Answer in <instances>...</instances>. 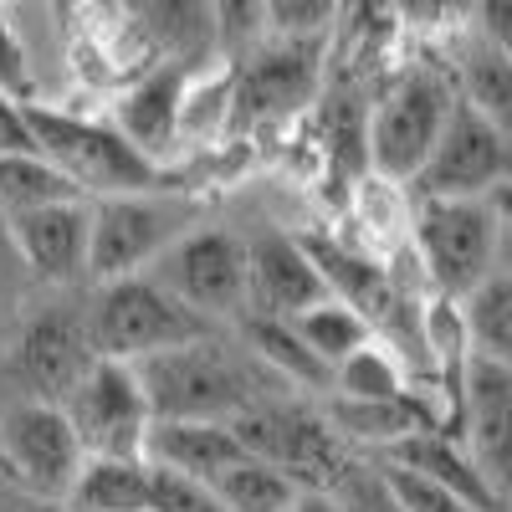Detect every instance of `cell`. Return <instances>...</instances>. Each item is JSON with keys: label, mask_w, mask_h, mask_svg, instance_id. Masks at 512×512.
Returning <instances> with one entry per match:
<instances>
[{"label": "cell", "mask_w": 512, "mask_h": 512, "mask_svg": "<svg viewBox=\"0 0 512 512\" xmlns=\"http://www.w3.org/2000/svg\"><path fill=\"white\" fill-rule=\"evenodd\" d=\"M149 395L154 420H200V425H236L256 405L292 395L287 384L256 359L241 333H210L185 349L134 364ZM308 400V395H303Z\"/></svg>", "instance_id": "6da1fadb"}, {"label": "cell", "mask_w": 512, "mask_h": 512, "mask_svg": "<svg viewBox=\"0 0 512 512\" xmlns=\"http://www.w3.org/2000/svg\"><path fill=\"white\" fill-rule=\"evenodd\" d=\"M36 154L82 200H113V195H149V190H205L195 169L159 164L134 149L108 113H77L67 103H26Z\"/></svg>", "instance_id": "7a4b0ae2"}, {"label": "cell", "mask_w": 512, "mask_h": 512, "mask_svg": "<svg viewBox=\"0 0 512 512\" xmlns=\"http://www.w3.org/2000/svg\"><path fill=\"white\" fill-rule=\"evenodd\" d=\"M456 77L431 62H405L374 103L364 108V164L369 175L390 185H415L425 159L436 154L451 108H456Z\"/></svg>", "instance_id": "3957f363"}, {"label": "cell", "mask_w": 512, "mask_h": 512, "mask_svg": "<svg viewBox=\"0 0 512 512\" xmlns=\"http://www.w3.org/2000/svg\"><path fill=\"white\" fill-rule=\"evenodd\" d=\"M98 364L88 333V292H31L11 323L16 400L62 405Z\"/></svg>", "instance_id": "277c9868"}, {"label": "cell", "mask_w": 512, "mask_h": 512, "mask_svg": "<svg viewBox=\"0 0 512 512\" xmlns=\"http://www.w3.org/2000/svg\"><path fill=\"white\" fill-rule=\"evenodd\" d=\"M216 216L210 190H149L93 200V287L149 277L154 262Z\"/></svg>", "instance_id": "5b68a950"}, {"label": "cell", "mask_w": 512, "mask_h": 512, "mask_svg": "<svg viewBox=\"0 0 512 512\" xmlns=\"http://www.w3.org/2000/svg\"><path fill=\"white\" fill-rule=\"evenodd\" d=\"M88 333L93 354L113 364H144L169 349H185L195 338L231 333L195 318L185 303H175L154 277H123V282H98L88 287Z\"/></svg>", "instance_id": "8992f818"}, {"label": "cell", "mask_w": 512, "mask_h": 512, "mask_svg": "<svg viewBox=\"0 0 512 512\" xmlns=\"http://www.w3.org/2000/svg\"><path fill=\"white\" fill-rule=\"evenodd\" d=\"M497 216L487 200H415L410 216V262L420 267L431 297L466 303L497 272Z\"/></svg>", "instance_id": "52a82bcc"}, {"label": "cell", "mask_w": 512, "mask_h": 512, "mask_svg": "<svg viewBox=\"0 0 512 512\" xmlns=\"http://www.w3.org/2000/svg\"><path fill=\"white\" fill-rule=\"evenodd\" d=\"M175 303H185L195 318L216 328H241L246 323V236L241 221L210 216L195 226L185 241H175L149 272Z\"/></svg>", "instance_id": "ba28073f"}, {"label": "cell", "mask_w": 512, "mask_h": 512, "mask_svg": "<svg viewBox=\"0 0 512 512\" xmlns=\"http://www.w3.org/2000/svg\"><path fill=\"white\" fill-rule=\"evenodd\" d=\"M231 431H236L246 456L287 472L297 487H323L328 492L359 461L344 441L333 436V425L323 415V400H303V395H282V400L256 405L251 415H241L231 425Z\"/></svg>", "instance_id": "9c48e42d"}, {"label": "cell", "mask_w": 512, "mask_h": 512, "mask_svg": "<svg viewBox=\"0 0 512 512\" xmlns=\"http://www.w3.org/2000/svg\"><path fill=\"white\" fill-rule=\"evenodd\" d=\"M62 415L72 425L82 456H144L149 425H154L139 369L113 364V359H98L82 374V384L62 400Z\"/></svg>", "instance_id": "30bf717a"}, {"label": "cell", "mask_w": 512, "mask_h": 512, "mask_svg": "<svg viewBox=\"0 0 512 512\" xmlns=\"http://www.w3.org/2000/svg\"><path fill=\"white\" fill-rule=\"evenodd\" d=\"M502 180H512V139L466 98H456L446 134L436 154L425 159L410 195L415 200H487Z\"/></svg>", "instance_id": "8fae6325"}, {"label": "cell", "mask_w": 512, "mask_h": 512, "mask_svg": "<svg viewBox=\"0 0 512 512\" xmlns=\"http://www.w3.org/2000/svg\"><path fill=\"white\" fill-rule=\"evenodd\" d=\"M246 236V318H277L292 323L328 303V282L318 277L313 256L292 226L282 221H241Z\"/></svg>", "instance_id": "7c38bea8"}, {"label": "cell", "mask_w": 512, "mask_h": 512, "mask_svg": "<svg viewBox=\"0 0 512 512\" xmlns=\"http://www.w3.org/2000/svg\"><path fill=\"white\" fill-rule=\"evenodd\" d=\"M82 446L72 436V425L62 415V405H11L0 415V477L41 492V497H57L67 502L82 472Z\"/></svg>", "instance_id": "4fadbf2b"}, {"label": "cell", "mask_w": 512, "mask_h": 512, "mask_svg": "<svg viewBox=\"0 0 512 512\" xmlns=\"http://www.w3.org/2000/svg\"><path fill=\"white\" fill-rule=\"evenodd\" d=\"M323 52H328V41H277V36H262L231 67L236 118L282 123L297 108H308L318 98V82H323V62H328Z\"/></svg>", "instance_id": "5bb4252c"}, {"label": "cell", "mask_w": 512, "mask_h": 512, "mask_svg": "<svg viewBox=\"0 0 512 512\" xmlns=\"http://www.w3.org/2000/svg\"><path fill=\"white\" fill-rule=\"evenodd\" d=\"M21 267L36 292L93 287V200H57L11 221Z\"/></svg>", "instance_id": "9a60e30c"}, {"label": "cell", "mask_w": 512, "mask_h": 512, "mask_svg": "<svg viewBox=\"0 0 512 512\" xmlns=\"http://www.w3.org/2000/svg\"><path fill=\"white\" fill-rule=\"evenodd\" d=\"M205 67H180V62H154L144 77H134L128 88L113 98L108 118L113 128L144 149L149 159L159 164H180L175 149H180V134H185V98L195 88V77Z\"/></svg>", "instance_id": "2e32d148"}, {"label": "cell", "mask_w": 512, "mask_h": 512, "mask_svg": "<svg viewBox=\"0 0 512 512\" xmlns=\"http://www.w3.org/2000/svg\"><path fill=\"white\" fill-rule=\"evenodd\" d=\"M246 456L231 425H200V420H154L149 441H144V461L159 472H180L195 482H210L216 472Z\"/></svg>", "instance_id": "e0dca14e"}, {"label": "cell", "mask_w": 512, "mask_h": 512, "mask_svg": "<svg viewBox=\"0 0 512 512\" xmlns=\"http://www.w3.org/2000/svg\"><path fill=\"white\" fill-rule=\"evenodd\" d=\"M154 466L144 456H88L67 497L72 512H149Z\"/></svg>", "instance_id": "ac0fdd59"}, {"label": "cell", "mask_w": 512, "mask_h": 512, "mask_svg": "<svg viewBox=\"0 0 512 512\" xmlns=\"http://www.w3.org/2000/svg\"><path fill=\"white\" fill-rule=\"evenodd\" d=\"M241 344L262 359L292 395H308V400H328V369L297 344V333L287 328V323H277V318H246L241 328Z\"/></svg>", "instance_id": "d6986e66"}, {"label": "cell", "mask_w": 512, "mask_h": 512, "mask_svg": "<svg viewBox=\"0 0 512 512\" xmlns=\"http://www.w3.org/2000/svg\"><path fill=\"white\" fill-rule=\"evenodd\" d=\"M400 395H415V379H410V359L390 338H369L328 379V400H400Z\"/></svg>", "instance_id": "ffe728a7"}, {"label": "cell", "mask_w": 512, "mask_h": 512, "mask_svg": "<svg viewBox=\"0 0 512 512\" xmlns=\"http://www.w3.org/2000/svg\"><path fill=\"white\" fill-rule=\"evenodd\" d=\"M456 308H461V328H466V344H472V359L512 374V272L497 267Z\"/></svg>", "instance_id": "44dd1931"}, {"label": "cell", "mask_w": 512, "mask_h": 512, "mask_svg": "<svg viewBox=\"0 0 512 512\" xmlns=\"http://www.w3.org/2000/svg\"><path fill=\"white\" fill-rule=\"evenodd\" d=\"M287 328L297 333V344H303V349L328 369V379H333V369L344 364L349 354H359L369 338H379L349 303H338V297H328V303H318V308H308V313H297Z\"/></svg>", "instance_id": "7402d4cb"}, {"label": "cell", "mask_w": 512, "mask_h": 512, "mask_svg": "<svg viewBox=\"0 0 512 512\" xmlns=\"http://www.w3.org/2000/svg\"><path fill=\"white\" fill-rule=\"evenodd\" d=\"M210 492H216V502L226 512H292L297 502V487L287 472H277V466L256 461V456H236L226 472L210 477Z\"/></svg>", "instance_id": "603a6c76"}, {"label": "cell", "mask_w": 512, "mask_h": 512, "mask_svg": "<svg viewBox=\"0 0 512 512\" xmlns=\"http://www.w3.org/2000/svg\"><path fill=\"white\" fill-rule=\"evenodd\" d=\"M57 200H82V195L41 154H11V159H0V216H6V221L31 216V210L57 205Z\"/></svg>", "instance_id": "cb8c5ba5"}, {"label": "cell", "mask_w": 512, "mask_h": 512, "mask_svg": "<svg viewBox=\"0 0 512 512\" xmlns=\"http://www.w3.org/2000/svg\"><path fill=\"white\" fill-rule=\"evenodd\" d=\"M262 26L277 41H328L338 26V6H328V0H313V6L277 0V6H262Z\"/></svg>", "instance_id": "d4e9b609"}, {"label": "cell", "mask_w": 512, "mask_h": 512, "mask_svg": "<svg viewBox=\"0 0 512 512\" xmlns=\"http://www.w3.org/2000/svg\"><path fill=\"white\" fill-rule=\"evenodd\" d=\"M374 466H379L384 487L395 492V502H400L405 512H477L472 502H461L456 492H446V487H436V482L405 472V466H395V461H374Z\"/></svg>", "instance_id": "484cf974"}, {"label": "cell", "mask_w": 512, "mask_h": 512, "mask_svg": "<svg viewBox=\"0 0 512 512\" xmlns=\"http://www.w3.org/2000/svg\"><path fill=\"white\" fill-rule=\"evenodd\" d=\"M338 502H344V512H405L400 502H395V492L384 487V477H379V466L374 461H354L344 477H338L333 487H328Z\"/></svg>", "instance_id": "4316f807"}, {"label": "cell", "mask_w": 512, "mask_h": 512, "mask_svg": "<svg viewBox=\"0 0 512 512\" xmlns=\"http://www.w3.org/2000/svg\"><path fill=\"white\" fill-rule=\"evenodd\" d=\"M0 88L16 93L21 103H36L41 88H36V62L26 52V36L21 26L11 21V11H0Z\"/></svg>", "instance_id": "83f0119b"}, {"label": "cell", "mask_w": 512, "mask_h": 512, "mask_svg": "<svg viewBox=\"0 0 512 512\" xmlns=\"http://www.w3.org/2000/svg\"><path fill=\"white\" fill-rule=\"evenodd\" d=\"M149 512H226V507L216 502L210 482H195V477H180V472H159L154 466Z\"/></svg>", "instance_id": "f1b7e54d"}, {"label": "cell", "mask_w": 512, "mask_h": 512, "mask_svg": "<svg viewBox=\"0 0 512 512\" xmlns=\"http://www.w3.org/2000/svg\"><path fill=\"white\" fill-rule=\"evenodd\" d=\"M11 154H36V139H31L26 103L0 88V159H11Z\"/></svg>", "instance_id": "f546056e"}, {"label": "cell", "mask_w": 512, "mask_h": 512, "mask_svg": "<svg viewBox=\"0 0 512 512\" xmlns=\"http://www.w3.org/2000/svg\"><path fill=\"white\" fill-rule=\"evenodd\" d=\"M36 287L21 267V251H16V236H11V221L0 216V303H26Z\"/></svg>", "instance_id": "4dcf8cb0"}, {"label": "cell", "mask_w": 512, "mask_h": 512, "mask_svg": "<svg viewBox=\"0 0 512 512\" xmlns=\"http://www.w3.org/2000/svg\"><path fill=\"white\" fill-rule=\"evenodd\" d=\"M21 303H0V415H6L16 400V379H11V323H16Z\"/></svg>", "instance_id": "1f68e13d"}, {"label": "cell", "mask_w": 512, "mask_h": 512, "mask_svg": "<svg viewBox=\"0 0 512 512\" xmlns=\"http://www.w3.org/2000/svg\"><path fill=\"white\" fill-rule=\"evenodd\" d=\"M0 512H72V507H67V502H57V497L26 492V487H16V482L0 477Z\"/></svg>", "instance_id": "d6a6232c"}, {"label": "cell", "mask_w": 512, "mask_h": 512, "mask_svg": "<svg viewBox=\"0 0 512 512\" xmlns=\"http://www.w3.org/2000/svg\"><path fill=\"white\" fill-rule=\"evenodd\" d=\"M292 512H344V502H338L333 492H323V487H303L297 502H292Z\"/></svg>", "instance_id": "836d02e7"}, {"label": "cell", "mask_w": 512, "mask_h": 512, "mask_svg": "<svg viewBox=\"0 0 512 512\" xmlns=\"http://www.w3.org/2000/svg\"><path fill=\"white\" fill-rule=\"evenodd\" d=\"M487 205H492V216H497V231L512 241V180H502V185L487 195Z\"/></svg>", "instance_id": "e575fe53"}]
</instances>
